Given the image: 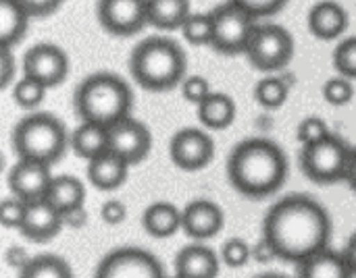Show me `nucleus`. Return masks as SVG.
Masks as SVG:
<instances>
[{
    "label": "nucleus",
    "mask_w": 356,
    "mask_h": 278,
    "mask_svg": "<svg viewBox=\"0 0 356 278\" xmlns=\"http://www.w3.org/2000/svg\"><path fill=\"white\" fill-rule=\"evenodd\" d=\"M332 218L311 196L292 193L275 202L263 220V239L277 260L300 264L330 247Z\"/></svg>",
    "instance_id": "1"
},
{
    "label": "nucleus",
    "mask_w": 356,
    "mask_h": 278,
    "mask_svg": "<svg viewBox=\"0 0 356 278\" xmlns=\"http://www.w3.org/2000/svg\"><path fill=\"white\" fill-rule=\"evenodd\" d=\"M227 179L232 187L246 198H269L280 191L288 179V158L271 139H244L227 158Z\"/></svg>",
    "instance_id": "2"
},
{
    "label": "nucleus",
    "mask_w": 356,
    "mask_h": 278,
    "mask_svg": "<svg viewBox=\"0 0 356 278\" xmlns=\"http://www.w3.org/2000/svg\"><path fill=\"white\" fill-rule=\"evenodd\" d=\"M188 58L181 46L165 35H152L140 42L129 56L134 81L148 92H167L186 79Z\"/></svg>",
    "instance_id": "3"
},
{
    "label": "nucleus",
    "mask_w": 356,
    "mask_h": 278,
    "mask_svg": "<svg viewBox=\"0 0 356 278\" xmlns=\"http://www.w3.org/2000/svg\"><path fill=\"white\" fill-rule=\"evenodd\" d=\"M75 112L81 121L111 127L131 116L134 94L125 79L115 73H94L86 77L73 96Z\"/></svg>",
    "instance_id": "4"
},
{
    "label": "nucleus",
    "mask_w": 356,
    "mask_h": 278,
    "mask_svg": "<svg viewBox=\"0 0 356 278\" xmlns=\"http://www.w3.org/2000/svg\"><path fill=\"white\" fill-rule=\"evenodd\" d=\"M71 133L63 121L50 112H33L21 119L13 129V152L19 160L56 164L69 148Z\"/></svg>",
    "instance_id": "5"
},
{
    "label": "nucleus",
    "mask_w": 356,
    "mask_h": 278,
    "mask_svg": "<svg viewBox=\"0 0 356 278\" xmlns=\"http://www.w3.org/2000/svg\"><path fill=\"white\" fill-rule=\"evenodd\" d=\"M350 152H353V148L342 137L332 133L330 137H325L313 146H302L300 168L311 181L321 183V185L344 181L346 171H348Z\"/></svg>",
    "instance_id": "6"
},
{
    "label": "nucleus",
    "mask_w": 356,
    "mask_h": 278,
    "mask_svg": "<svg viewBox=\"0 0 356 278\" xmlns=\"http://www.w3.org/2000/svg\"><path fill=\"white\" fill-rule=\"evenodd\" d=\"M213 19V42L211 46L221 54H242L248 48V42L257 29V19L227 0L225 4L211 10Z\"/></svg>",
    "instance_id": "7"
},
{
    "label": "nucleus",
    "mask_w": 356,
    "mask_h": 278,
    "mask_svg": "<svg viewBox=\"0 0 356 278\" xmlns=\"http://www.w3.org/2000/svg\"><path fill=\"white\" fill-rule=\"evenodd\" d=\"M244 54L254 69L273 73V71L288 67V62L292 60L294 37L282 25H275V23L257 25Z\"/></svg>",
    "instance_id": "8"
},
{
    "label": "nucleus",
    "mask_w": 356,
    "mask_h": 278,
    "mask_svg": "<svg viewBox=\"0 0 356 278\" xmlns=\"http://www.w3.org/2000/svg\"><path fill=\"white\" fill-rule=\"evenodd\" d=\"M94 278H167L156 256L142 247H117L96 266Z\"/></svg>",
    "instance_id": "9"
},
{
    "label": "nucleus",
    "mask_w": 356,
    "mask_h": 278,
    "mask_svg": "<svg viewBox=\"0 0 356 278\" xmlns=\"http://www.w3.org/2000/svg\"><path fill=\"white\" fill-rule=\"evenodd\" d=\"M169 156L171 162L181 171H202L211 164L215 156V141L204 129L186 127L173 135L169 144Z\"/></svg>",
    "instance_id": "10"
},
{
    "label": "nucleus",
    "mask_w": 356,
    "mask_h": 278,
    "mask_svg": "<svg viewBox=\"0 0 356 278\" xmlns=\"http://www.w3.org/2000/svg\"><path fill=\"white\" fill-rule=\"evenodd\" d=\"M21 67H23L25 77H31V79L40 81L48 89L60 85L69 75V58H67V54L58 46L48 44V42L31 46L23 54Z\"/></svg>",
    "instance_id": "11"
},
{
    "label": "nucleus",
    "mask_w": 356,
    "mask_h": 278,
    "mask_svg": "<svg viewBox=\"0 0 356 278\" xmlns=\"http://www.w3.org/2000/svg\"><path fill=\"white\" fill-rule=\"evenodd\" d=\"M108 150L121 156L129 166L144 162L152 150V135L144 123L127 116L108 127Z\"/></svg>",
    "instance_id": "12"
},
{
    "label": "nucleus",
    "mask_w": 356,
    "mask_h": 278,
    "mask_svg": "<svg viewBox=\"0 0 356 278\" xmlns=\"http://www.w3.org/2000/svg\"><path fill=\"white\" fill-rule=\"evenodd\" d=\"M100 25L113 35H131L148 25L146 0H98Z\"/></svg>",
    "instance_id": "13"
},
{
    "label": "nucleus",
    "mask_w": 356,
    "mask_h": 278,
    "mask_svg": "<svg viewBox=\"0 0 356 278\" xmlns=\"http://www.w3.org/2000/svg\"><path fill=\"white\" fill-rule=\"evenodd\" d=\"M52 177L54 175L50 173L48 164L17 158V162L8 171L6 183H8L10 196L19 198L23 202H33V200L46 198Z\"/></svg>",
    "instance_id": "14"
},
{
    "label": "nucleus",
    "mask_w": 356,
    "mask_h": 278,
    "mask_svg": "<svg viewBox=\"0 0 356 278\" xmlns=\"http://www.w3.org/2000/svg\"><path fill=\"white\" fill-rule=\"evenodd\" d=\"M63 227H65V216L46 198H42V200L27 202L25 220L19 233L33 243H48L60 233Z\"/></svg>",
    "instance_id": "15"
},
{
    "label": "nucleus",
    "mask_w": 356,
    "mask_h": 278,
    "mask_svg": "<svg viewBox=\"0 0 356 278\" xmlns=\"http://www.w3.org/2000/svg\"><path fill=\"white\" fill-rule=\"evenodd\" d=\"M223 225V210L211 200H194L181 210V231L196 241L215 237Z\"/></svg>",
    "instance_id": "16"
},
{
    "label": "nucleus",
    "mask_w": 356,
    "mask_h": 278,
    "mask_svg": "<svg viewBox=\"0 0 356 278\" xmlns=\"http://www.w3.org/2000/svg\"><path fill=\"white\" fill-rule=\"evenodd\" d=\"M221 264V256L211 247L194 243L175 256V278H217Z\"/></svg>",
    "instance_id": "17"
},
{
    "label": "nucleus",
    "mask_w": 356,
    "mask_h": 278,
    "mask_svg": "<svg viewBox=\"0 0 356 278\" xmlns=\"http://www.w3.org/2000/svg\"><path fill=\"white\" fill-rule=\"evenodd\" d=\"M348 27V12L336 0H321L309 10V29L319 40H336Z\"/></svg>",
    "instance_id": "18"
},
{
    "label": "nucleus",
    "mask_w": 356,
    "mask_h": 278,
    "mask_svg": "<svg viewBox=\"0 0 356 278\" xmlns=\"http://www.w3.org/2000/svg\"><path fill=\"white\" fill-rule=\"evenodd\" d=\"M129 168L121 156L108 150L88 162V181L100 191H115L127 181Z\"/></svg>",
    "instance_id": "19"
},
{
    "label": "nucleus",
    "mask_w": 356,
    "mask_h": 278,
    "mask_svg": "<svg viewBox=\"0 0 356 278\" xmlns=\"http://www.w3.org/2000/svg\"><path fill=\"white\" fill-rule=\"evenodd\" d=\"M69 148L73 150L75 156H79L88 162L94 160L96 156L108 152V127L90 123V121H81V125L71 131Z\"/></svg>",
    "instance_id": "20"
},
{
    "label": "nucleus",
    "mask_w": 356,
    "mask_h": 278,
    "mask_svg": "<svg viewBox=\"0 0 356 278\" xmlns=\"http://www.w3.org/2000/svg\"><path fill=\"white\" fill-rule=\"evenodd\" d=\"M298 278H355L344 254L323 250L298 264Z\"/></svg>",
    "instance_id": "21"
},
{
    "label": "nucleus",
    "mask_w": 356,
    "mask_h": 278,
    "mask_svg": "<svg viewBox=\"0 0 356 278\" xmlns=\"http://www.w3.org/2000/svg\"><path fill=\"white\" fill-rule=\"evenodd\" d=\"M196 110H198L200 125L209 131L227 129L236 121V114H238L234 98L227 94H221V92H213L204 102H200L196 106Z\"/></svg>",
    "instance_id": "22"
},
{
    "label": "nucleus",
    "mask_w": 356,
    "mask_h": 278,
    "mask_svg": "<svg viewBox=\"0 0 356 278\" xmlns=\"http://www.w3.org/2000/svg\"><path fill=\"white\" fill-rule=\"evenodd\" d=\"M142 227L154 239L173 237L177 231H181V210L169 202H154L144 210Z\"/></svg>",
    "instance_id": "23"
},
{
    "label": "nucleus",
    "mask_w": 356,
    "mask_h": 278,
    "mask_svg": "<svg viewBox=\"0 0 356 278\" xmlns=\"http://www.w3.org/2000/svg\"><path fill=\"white\" fill-rule=\"evenodd\" d=\"M46 200L60 214H67L69 210H75V208L83 206L86 187H83L81 179H77L73 175H58V177H52L50 187L46 191Z\"/></svg>",
    "instance_id": "24"
},
{
    "label": "nucleus",
    "mask_w": 356,
    "mask_h": 278,
    "mask_svg": "<svg viewBox=\"0 0 356 278\" xmlns=\"http://www.w3.org/2000/svg\"><path fill=\"white\" fill-rule=\"evenodd\" d=\"M148 25L171 31L181 29L184 21L192 15L190 0H146Z\"/></svg>",
    "instance_id": "25"
},
{
    "label": "nucleus",
    "mask_w": 356,
    "mask_h": 278,
    "mask_svg": "<svg viewBox=\"0 0 356 278\" xmlns=\"http://www.w3.org/2000/svg\"><path fill=\"white\" fill-rule=\"evenodd\" d=\"M29 12L19 0H0V44L2 48H13L25 35Z\"/></svg>",
    "instance_id": "26"
},
{
    "label": "nucleus",
    "mask_w": 356,
    "mask_h": 278,
    "mask_svg": "<svg viewBox=\"0 0 356 278\" xmlns=\"http://www.w3.org/2000/svg\"><path fill=\"white\" fill-rule=\"evenodd\" d=\"M19 278H75L71 264L54 254H42L29 258V262L19 268Z\"/></svg>",
    "instance_id": "27"
},
{
    "label": "nucleus",
    "mask_w": 356,
    "mask_h": 278,
    "mask_svg": "<svg viewBox=\"0 0 356 278\" xmlns=\"http://www.w3.org/2000/svg\"><path fill=\"white\" fill-rule=\"evenodd\" d=\"M290 85L282 77H265L254 87V98L263 108L275 110L288 102Z\"/></svg>",
    "instance_id": "28"
},
{
    "label": "nucleus",
    "mask_w": 356,
    "mask_h": 278,
    "mask_svg": "<svg viewBox=\"0 0 356 278\" xmlns=\"http://www.w3.org/2000/svg\"><path fill=\"white\" fill-rule=\"evenodd\" d=\"M46 92H48L46 85L23 75L19 81L13 83V102L21 106L23 110H35L44 102Z\"/></svg>",
    "instance_id": "29"
},
{
    "label": "nucleus",
    "mask_w": 356,
    "mask_h": 278,
    "mask_svg": "<svg viewBox=\"0 0 356 278\" xmlns=\"http://www.w3.org/2000/svg\"><path fill=\"white\" fill-rule=\"evenodd\" d=\"M181 33L192 46H211L213 42L211 12H192L181 25Z\"/></svg>",
    "instance_id": "30"
},
{
    "label": "nucleus",
    "mask_w": 356,
    "mask_h": 278,
    "mask_svg": "<svg viewBox=\"0 0 356 278\" xmlns=\"http://www.w3.org/2000/svg\"><path fill=\"white\" fill-rule=\"evenodd\" d=\"M323 98L332 106H346V104H350L353 98H355V83H353V79H348L344 75L327 79L325 85H323Z\"/></svg>",
    "instance_id": "31"
},
{
    "label": "nucleus",
    "mask_w": 356,
    "mask_h": 278,
    "mask_svg": "<svg viewBox=\"0 0 356 278\" xmlns=\"http://www.w3.org/2000/svg\"><path fill=\"white\" fill-rule=\"evenodd\" d=\"M252 247L242 237H232L221 247V262L229 268H242L250 262Z\"/></svg>",
    "instance_id": "32"
},
{
    "label": "nucleus",
    "mask_w": 356,
    "mask_h": 278,
    "mask_svg": "<svg viewBox=\"0 0 356 278\" xmlns=\"http://www.w3.org/2000/svg\"><path fill=\"white\" fill-rule=\"evenodd\" d=\"M334 67L340 75L356 81V35L346 37L334 50Z\"/></svg>",
    "instance_id": "33"
},
{
    "label": "nucleus",
    "mask_w": 356,
    "mask_h": 278,
    "mask_svg": "<svg viewBox=\"0 0 356 278\" xmlns=\"http://www.w3.org/2000/svg\"><path fill=\"white\" fill-rule=\"evenodd\" d=\"M330 135H332V131H330L327 123L319 116L302 119L298 129H296V139L300 141V146H313V144H317Z\"/></svg>",
    "instance_id": "34"
},
{
    "label": "nucleus",
    "mask_w": 356,
    "mask_h": 278,
    "mask_svg": "<svg viewBox=\"0 0 356 278\" xmlns=\"http://www.w3.org/2000/svg\"><path fill=\"white\" fill-rule=\"evenodd\" d=\"M25 212H27V202L10 196L6 200H2L0 204V223L4 229H21L23 220H25Z\"/></svg>",
    "instance_id": "35"
},
{
    "label": "nucleus",
    "mask_w": 356,
    "mask_h": 278,
    "mask_svg": "<svg viewBox=\"0 0 356 278\" xmlns=\"http://www.w3.org/2000/svg\"><path fill=\"white\" fill-rule=\"evenodd\" d=\"M181 94H184V98L190 102V104H200V102H204L211 94H213V89H211V83L204 79V77H200V75H190V77H186L184 81H181Z\"/></svg>",
    "instance_id": "36"
},
{
    "label": "nucleus",
    "mask_w": 356,
    "mask_h": 278,
    "mask_svg": "<svg viewBox=\"0 0 356 278\" xmlns=\"http://www.w3.org/2000/svg\"><path fill=\"white\" fill-rule=\"evenodd\" d=\"M232 2H236L238 6L248 10L254 19L271 17L288 4V0H232Z\"/></svg>",
    "instance_id": "37"
},
{
    "label": "nucleus",
    "mask_w": 356,
    "mask_h": 278,
    "mask_svg": "<svg viewBox=\"0 0 356 278\" xmlns=\"http://www.w3.org/2000/svg\"><path fill=\"white\" fill-rule=\"evenodd\" d=\"M100 218H102L106 225L117 227V225H121V223L127 218V206H125L121 200H108V202H104L102 208H100Z\"/></svg>",
    "instance_id": "38"
},
{
    "label": "nucleus",
    "mask_w": 356,
    "mask_h": 278,
    "mask_svg": "<svg viewBox=\"0 0 356 278\" xmlns=\"http://www.w3.org/2000/svg\"><path fill=\"white\" fill-rule=\"evenodd\" d=\"M15 71H17V60L13 56V48H2V54H0V85L4 89L15 83L13 81Z\"/></svg>",
    "instance_id": "39"
},
{
    "label": "nucleus",
    "mask_w": 356,
    "mask_h": 278,
    "mask_svg": "<svg viewBox=\"0 0 356 278\" xmlns=\"http://www.w3.org/2000/svg\"><path fill=\"white\" fill-rule=\"evenodd\" d=\"M19 2L29 12V17H48L63 4V0H19Z\"/></svg>",
    "instance_id": "40"
},
{
    "label": "nucleus",
    "mask_w": 356,
    "mask_h": 278,
    "mask_svg": "<svg viewBox=\"0 0 356 278\" xmlns=\"http://www.w3.org/2000/svg\"><path fill=\"white\" fill-rule=\"evenodd\" d=\"M63 216H65V225L71 227V229H81V227L88 223V212H86L83 206H79V208H75V210H69V212L63 214Z\"/></svg>",
    "instance_id": "41"
},
{
    "label": "nucleus",
    "mask_w": 356,
    "mask_h": 278,
    "mask_svg": "<svg viewBox=\"0 0 356 278\" xmlns=\"http://www.w3.org/2000/svg\"><path fill=\"white\" fill-rule=\"evenodd\" d=\"M6 262H8L13 268H23V266L29 262V256L25 254L23 247H10L8 254H6Z\"/></svg>",
    "instance_id": "42"
},
{
    "label": "nucleus",
    "mask_w": 356,
    "mask_h": 278,
    "mask_svg": "<svg viewBox=\"0 0 356 278\" xmlns=\"http://www.w3.org/2000/svg\"><path fill=\"white\" fill-rule=\"evenodd\" d=\"M344 258H346V262H348V266L353 268V272H355L356 277V233L348 239V243H346V247H344Z\"/></svg>",
    "instance_id": "43"
},
{
    "label": "nucleus",
    "mask_w": 356,
    "mask_h": 278,
    "mask_svg": "<svg viewBox=\"0 0 356 278\" xmlns=\"http://www.w3.org/2000/svg\"><path fill=\"white\" fill-rule=\"evenodd\" d=\"M348 185H350V189L356 191V148H353V152H350V160H348V171H346V179H344Z\"/></svg>",
    "instance_id": "44"
},
{
    "label": "nucleus",
    "mask_w": 356,
    "mask_h": 278,
    "mask_svg": "<svg viewBox=\"0 0 356 278\" xmlns=\"http://www.w3.org/2000/svg\"><path fill=\"white\" fill-rule=\"evenodd\" d=\"M257 278H288V277H284V275H275V272H269V275H261V277H257Z\"/></svg>",
    "instance_id": "45"
},
{
    "label": "nucleus",
    "mask_w": 356,
    "mask_h": 278,
    "mask_svg": "<svg viewBox=\"0 0 356 278\" xmlns=\"http://www.w3.org/2000/svg\"><path fill=\"white\" fill-rule=\"evenodd\" d=\"M63 2H65V0H63Z\"/></svg>",
    "instance_id": "46"
},
{
    "label": "nucleus",
    "mask_w": 356,
    "mask_h": 278,
    "mask_svg": "<svg viewBox=\"0 0 356 278\" xmlns=\"http://www.w3.org/2000/svg\"><path fill=\"white\" fill-rule=\"evenodd\" d=\"M173 278H175V277H173Z\"/></svg>",
    "instance_id": "47"
}]
</instances>
